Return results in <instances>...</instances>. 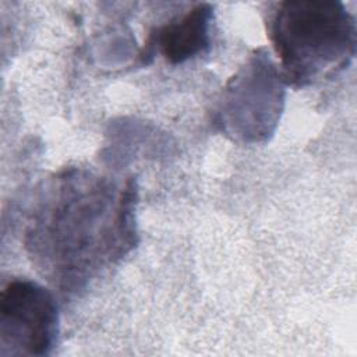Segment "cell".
Wrapping results in <instances>:
<instances>
[{"label":"cell","mask_w":357,"mask_h":357,"mask_svg":"<svg viewBox=\"0 0 357 357\" xmlns=\"http://www.w3.org/2000/svg\"><path fill=\"white\" fill-rule=\"evenodd\" d=\"M137 185L70 167L50 178L32 208L25 247L36 269L75 294L137 244Z\"/></svg>","instance_id":"6da1fadb"},{"label":"cell","mask_w":357,"mask_h":357,"mask_svg":"<svg viewBox=\"0 0 357 357\" xmlns=\"http://www.w3.org/2000/svg\"><path fill=\"white\" fill-rule=\"evenodd\" d=\"M269 38L284 84L304 88L331 78L356 56L354 15L335 0H287L275 6Z\"/></svg>","instance_id":"7a4b0ae2"},{"label":"cell","mask_w":357,"mask_h":357,"mask_svg":"<svg viewBox=\"0 0 357 357\" xmlns=\"http://www.w3.org/2000/svg\"><path fill=\"white\" fill-rule=\"evenodd\" d=\"M284 103V81L266 53L257 50L229 81L219 105V124L233 139L265 142Z\"/></svg>","instance_id":"3957f363"},{"label":"cell","mask_w":357,"mask_h":357,"mask_svg":"<svg viewBox=\"0 0 357 357\" xmlns=\"http://www.w3.org/2000/svg\"><path fill=\"white\" fill-rule=\"evenodd\" d=\"M59 335L53 293L31 279H11L0 294V356H47Z\"/></svg>","instance_id":"277c9868"},{"label":"cell","mask_w":357,"mask_h":357,"mask_svg":"<svg viewBox=\"0 0 357 357\" xmlns=\"http://www.w3.org/2000/svg\"><path fill=\"white\" fill-rule=\"evenodd\" d=\"M211 4H197L156 31L153 43L170 64H183L204 53L211 43Z\"/></svg>","instance_id":"5b68a950"}]
</instances>
